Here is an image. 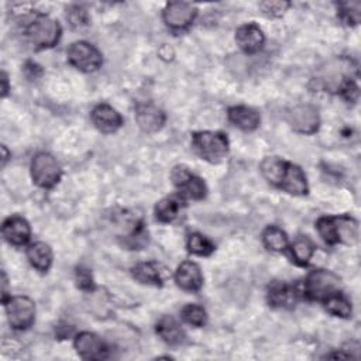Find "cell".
<instances>
[{
  "label": "cell",
  "instance_id": "44dd1931",
  "mask_svg": "<svg viewBox=\"0 0 361 361\" xmlns=\"http://www.w3.org/2000/svg\"><path fill=\"white\" fill-rule=\"evenodd\" d=\"M155 333L158 337L169 345H182L186 341V333L178 320L172 316H162L155 324Z\"/></svg>",
  "mask_w": 361,
  "mask_h": 361
},
{
  "label": "cell",
  "instance_id": "6da1fadb",
  "mask_svg": "<svg viewBox=\"0 0 361 361\" xmlns=\"http://www.w3.org/2000/svg\"><path fill=\"white\" fill-rule=\"evenodd\" d=\"M261 173L272 186L293 195L305 196L309 193V183L302 168L279 157H267L259 165Z\"/></svg>",
  "mask_w": 361,
  "mask_h": 361
},
{
  "label": "cell",
  "instance_id": "7c38bea8",
  "mask_svg": "<svg viewBox=\"0 0 361 361\" xmlns=\"http://www.w3.org/2000/svg\"><path fill=\"white\" fill-rule=\"evenodd\" d=\"M289 126L300 134H314L320 127V114L316 106L305 103L290 107L286 113Z\"/></svg>",
  "mask_w": 361,
  "mask_h": 361
},
{
  "label": "cell",
  "instance_id": "ba28073f",
  "mask_svg": "<svg viewBox=\"0 0 361 361\" xmlns=\"http://www.w3.org/2000/svg\"><path fill=\"white\" fill-rule=\"evenodd\" d=\"M68 62L80 72H96L103 65L102 52L87 41H75L66 49Z\"/></svg>",
  "mask_w": 361,
  "mask_h": 361
},
{
  "label": "cell",
  "instance_id": "30bf717a",
  "mask_svg": "<svg viewBox=\"0 0 361 361\" xmlns=\"http://www.w3.org/2000/svg\"><path fill=\"white\" fill-rule=\"evenodd\" d=\"M4 309L8 324L14 330H27L35 322V303L28 296H10Z\"/></svg>",
  "mask_w": 361,
  "mask_h": 361
},
{
  "label": "cell",
  "instance_id": "52a82bcc",
  "mask_svg": "<svg viewBox=\"0 0 361 361\" xmlns=\"http://www.w3.org/2000/svg\"><path fill=\"white\" fill-rule=\"evenodd\" d=\"M32 182L42 189H52L62 178V168L56 158L45 151L37 152L30 165Z\"/></svg>",
  "mask_w": 361,
  "mask_h": 361
},
{
  "label": "cell",
  "instance_id": "5bb4252c",
  "mask_svg": "<svg viewBox=\"0 0 361 361\" xmlns=\"http://www.w3.org/2000/svg\"><path fill=\"white\" fill-rule=\"evenodd\" d=\"M131 275L140 283L162 286L171 278V269L162 262L145 261L135 264L131 268Z\"/></svg>",
  "mask_w": 361,
  "mask_h": 361
},
{
  "label": "cell",
  "instance_id": "836d02e7",
  "mask_svg": "<svg viewBox=\"0 0 361 361\" xmlns=\"http://www.w3.org/2000/svg\"><path fill=\"white\" fill-rule=\"evenodd\" d=\"M1 285H3V292H1V300H3V305L10 299L8 296V279H7V275L6 272L3 271L1 272Z\"/></svg>",
  "mask_w": 361,
  "mask_h": 361
},
{
  "label": "cell",
  "instance_id": "2e32d148",
  "mask_svg": "<svg viewBox=\"0 0 361 361\" xmlns=\"http://www.w3.org/2000/svg\"><path fill=\"white\" fill-rule=\"evenodd\" d=\"M1 235L8 244L21 247L30 241V237H31L30 223L23 216H18V214L8 216L7 219H4L1 224Z\"/></svg>",
  "mask_w": 361,
  "mask_h": 361
},
{
  "label": "cell",
  "instance_id": "ffe728a7",
  "mask_svg": "<svg viewBox=\"0 0 361 361\" xmlns=\"http://www.w3.org/2000/svg\"><path fill=\"white\" fill-rule=\"evenodd\" d=\"M176 285L188 292H197L203 286V274L200 267L193 261H183L175 271Z\"/></svg>",
  "mask_w": 361,
  "mask_h": 361
},
{
  "label": "cell",
  "instance_id": "277c9868",
  "mask_svg": "<svg viewBox=\"0 0 361 361\" xmlns=\"http://www.w3.org/2000/svg\"><path fill=\"white\" fill-rule=\"evenodd\" d=\"M192 148L202 159L210 164H219L227 157L230 142L221 131L202 130L192 133Z\"/></svg>",
  "mask_w": 361,
  "mask_h": 361
},
{
  "label": "cell",
  "instance_id": "d590c367",
  "mask_svg": "<svg viewBox=\"0 0 361 361\" xmlns=\"http://www.w3.org/2000/svg\"><path fill=\"white\" fill-rule=\"evenodd\" d=\"M1 152H3V158H1V165L6 166L7 161H8V151L6 148V145H1Z\"/></svg>",
  "mask_w": 361,
  "mask_h": 361
},
{
  "label": "cell",
  "instance_id": "83f0119b",
  "mask_svg": "<svg viewBox=\"0 0 361 361\" xmlns=\"http://www.w3.org/2000/svg\"><path fill=\"white\" fill-rule=\"evenodd\" d=\"M186 248L190 254L199 255V257H209L214 252L216 247L214 244L202 233H190L186 240Z\"/></svg>",
  "mask_w": 361,
  "mask_h": 361
},
{
  "label": "cell",
  "instance_id": "3957f363",
  "mask_svg": "<svg viewBox=\"0 0 361 361\" xmlns=\"http://www.w3.org/2000/svg\"><path fill=\"white\" fill-rule=\"evenodd\" d=\"M61 34L62 28L59 23L42 13H34L24 25V35L37 49L55 47L59 42Z\"/></svg>",
  "mask_w": 361,
  "mask_h": 361
},
{
  "label": "cell",
  "instance_id": "cb8c5ba5",
  "mask_svg": "<svg viewBox=\"0 0 361 361\" xmlns=\"http://www.w3.org/2000/svg\"><path fill=\"white\" fill-rule=\"evenodd\" d=\"M27 259L32 268H35L41 274H45L49 271L52 265V259H54L52 248L49 247V244L44 241L32 243L27 248Z\"/></svg>",
  "mask_w": 361,
  "mask_h": 361
},
{
  "label": "cell",
  "instance_id": "e0dca14e",
  "mask_svg": "<svg viewBox=\"0 0 361 361\" xmlns=\"http://www.w3.org/2000/svg\"><path fill=\"white\" fill-rule=\"evenodd\" d=\"M299 298L298 289L286 282L275 281L268 285L267 302L275 309H290L296 305Z\"/></svg>",
  "mask_w": 361,
  "mask_h": 361
},
{
  "label": "cell",
  "instance_id": "8992f818",
  "mask_svg": "<svg viewBox=\"0 0 361 361\" xmlns=\"http://www.w3.org/2000/svg\"><path fill=\"white\" fill-rule=\"evenodd\" d=\"M340 290V276L329 269H313L306 275L303 282V295L313 302H323Z\"/></svg>",
  "mask_w": 361,
  "mask_h": 361
},
{
  "label": "cell",
  "instance_id": "e575fe53",
  "mask_svg": "<svg viewBox=\"0 0 361 361\" xmlns=\"http://www.w3.org/2000/svg\"><path fill=\"white\" fill-rule=\"evenodd\" d=\"M8 90H10L8 76H7V73L3 71V72H1V96H3V97H6V96H7V93H8Z\"/></svg>",
  "mask_w": 361,
  "mask_h": 361
},
{
  "label": "cell",
  "instance_id": "7a4b0ae2",
  "mask_svg": "<svg viewBox=\"0 0 361 361\" xmlns=\"http://www.w3.org/2000/svg\"><path fill=\"white\" fill-rule=\"evenodd\" d=\"M316 230L322 240L329 245H353L358 241V221L350 214L323 216L316 221Z\"/></svg>",
  "mask_w": 361,
  "mask_h": 361
},
{
  "label": "cell",
  "instance_id": "9a60e30c",
  "mask_svg": "<svg viewBox=\"0 0 361 361\" xmlns=\"http://www.w3.org/2000/svg\"><path fill=\"white\" fill-rule=\"evenodd\" d=\"M134 116L138 127L148 134H154L159 131L166 121L165 111L161 107L155 106L152 102L138 103L135 106Z\"/></svg>",
  "mask_w": 361,
  "mask_h": 361
},
{
  "label": "cell",
  "instance_id": "f546056e",
  "mask_svg": "<svg viewBox=\"0 0 361 361\" xmlns=\"http://www.w3.org/2000/svg\"><path fill=\"white\" fill-rule=\"evenodd\" d=\"M337 16L345 25H357L361 18V4L358 1L337 3Z\"/></svg>",
  "mask_w": 361,
  "mask_h": 361
},
{
  "label": "cell",
  "instance_id": "d4e9b609",
  "mask_svg": "<svg viewBox=\"0 0 361 361\" xmlns=\"http://www.w3.org/2000/svg\"><path fill=\"white\" fill-rule=\"evenodd\" d=\"M262 244L272 252H283L289 248L288 234L278 226H267L261 234Z\"/></svg>",
  "mask_w": 361,
  "mask_h": 361
},
{
  "label": "cell",
  "instance_id": "ac0fdd59",
  "mask_svg": "<svg viewBox=\"0 0 361 361\" xmlns=\"http://www.w3.org/2000/svg\"><path fill=\"white\" fill-rule=\"evenodd\" d=\"M93 126L103 134H113L123 126L121 114L107 103H100L90 113Z\"/></svg>",
  "mask_w": 361,
  "mask_h": 361
},
{
  "label": "cell",
  "instance_id": "4fadbf2b",
  "mask_svg": "<svg viewBox=\"0 0 361 361\" xmlns=\"http://www.w3.org/2000/svg\"><path fill=\"white\" fill-rule=\"evenodd\" d=\"M78 355L83 360H106L110 357V348L100 336L92 331H80L73 340Z\"/></svg>",
  "mask_w": 361,
  "mask_h": 361
},
{
  "label": "cell",
  "instance_id": "4316f807",
  "mask_svg": "<svg viewBox=\"0 0 361 361\" xmlns=\"http://www.w3.org/2000/svg\"><path fill=\"white\" fill-rule=\"evenodd\" d=\"M322 303H323L326 312L336 316V317H341V319L351 317V313H353L351 302L341 290L333 293L331 296H329Z\"/></svg>",
  "mask_w": 361,
  "mask_h": 361
},
{
  "label": "cell",
  "instance_id": "4dcf8cb0",
  "mask_svg": "<svg viewBox=\"0 0 361 361\" xmlns=\"http://www.w3.org/2000/svg\"><path fill=\"white\" fill-rule=\"evenodd\" d=\"M289 7H290V3L283 0H267L259 3V10L262 11V14L272 18L282 17Z\"/></svg>",
  "mask_w": 361,
  "mask_h": 361
},
{
  "label": "cell",
  "instance_id": "603a6c76",
  "mask_svg": "<svg viewBox=\"0 0 361 361\" xmlns=\"http://www.w3.org/2000/svg\"><path fill=\"white\" fill-rule=\"evenodd\" d=\"M183 206H185V199L178 193L165 196L161 200H158L154 207L155 219L161 223H172L179 217Z\"/></svg>",
  "mask_w": 361,
  "mask_h": 361
},
{
  "label": "cell",
  "instance_id": "8fae6325",
  "mask_svg": "<svg viewBox=\"0 0 361 361\" xmlns=\"http://www.w3.org/2000/svg\"><path fill=\"white\" fill-rule=\"evenodd\" d=\"M197 16L195 4L188 1H171L162 11V20L165 25L172 31L188 30Z\"/></svg>",
  "mask_w": 361,
  "mask_h": 361
},
{
  "label": "cell",
  "instance_id": "1f68e13d",
  "mask_svg": "<svg viewBox=\"0 0 361 361\" xmlns=\"http://www.w3.org/2000/svg\"><path fill=\"white\" fill-rule=\"evenodd\" d=\"M75 282L76 286L85 292H92L94 290V281H93V275L90 272L89 268L79 265L75 269Z\"/></svg>",
  "mask_w": 361,
  "mask_h": 361
},
{
  "label": "cell",
  "instance_id": "484cf974",
  "mask_svg": "<svg viewBox=\"0 0 361 361\" xmlns=\"http://www.w3.org/2000/svg\"><path fill=\"white\" fill-rule=\"evenodd\" d=\"M289 250L293 262L299 267H306L314 254V244L307 235H299L289 245Z\"/></svg>",
  "mask_w": 361,
  "mask_h": 361
},
{
  "label": "cell",
  "instance_id": "d6a6232c",
  "mask_svg": "<svg viewBox=\"0 0 361 361\" xmlns=\"http://www.w3.org/2000/svg\"><path fill=\"white\" fill-rule=\"evenodd\" d=\"M66 18L69 20L71 25L75 27V28H79V27H83L87 24V14L86 11L79 7V6H73L69 8V11L66 13Z\"/></svg>",
  "mask_w": 361,
  "mask_h": 361
},
{
  "label": "cell",
  "instance_id": "9c48e42d",
  "mask_svg": "<svg viewBox=\"0 0 361 361\" xmlns=\"http://www.w3.org/2000/svg\"><path fill=\"white\" fill-rule=\"evenodd\" d=\"M171 179L178 190V195L185 200H202L207 195V186L204 180L189 171L185 165L173 166L171 172Z\"/></svg>",
  "mask_w": 361,
  "mask_h": 361
},
{
  "label": "cell",
  "instance_id": "d6986e66",
  "mask_svg": "<svg viewBox=\"0 0 361 361\" xmlns=\"http://www.w3.org/2000/svg\"><path fill=\"white\" fill-rule=\"evenodd\" d=\"M235 42L245 54H255L265 44L264 31L255 23H247L235 30Z\"/></svg>",
  "mask_w": 361,
  "mask_h": 361
},
{
  "label": "cell",
  "instance_id": "7402d4cb",
  "mask_svg": "<svg viewBox=\"0 0 361 361\" xmlns=\"http://www.w3.org/2000/svg\"><path fill=\"white\" fill-rule=\"evenodd\" d=\"M228 121L243 131H254L259 127V113L248 106H231L227 110Z\"/></svg>",
  "mask_w": 361,
  "mask_h": 361
},
{
  "label": "cell",
  "instance_id": "f1b7e54d",
  "mask_svg": "<svg viewBox=\"0 0 361 361\" xmlns=\"http://www.w3.org/2000/svg\"><path fill=\"white\" fill-rule=\"evenodd\" d=\"M180 317L193 327H203L207 323V313L203 306L188 303L180 310Z\"/></svg>",
  "mask_w": 361,
  "mask_h": 361
},
{
  "label": "cell",
  "instance_id": "5b68a950",
  "mask_svg": "<svg viewBox=\"0 0 361 361\" xmlns=\"http://www.w3.org/2000/svg\"><path fill=\"white\" fill-rule=\"evenodd\" d=\"M351 61L348 58H338L330 62L322 72L312 79L316 82V89H322L329 93H343L344 89L354 82L351 75Z\"/></svg>",
  "mask_w": 361,
  "mask_h": 361
}]
</instances>
